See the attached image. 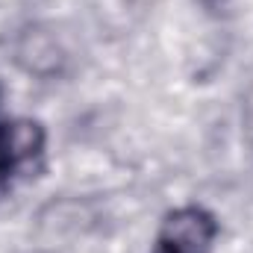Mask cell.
<instances>
[{"label":"cell","instance_id":"1","mask_svg":"<svg viewBox=\"0 0 253 253\" xmlns=\"http://www.w3.org/2000/svg\"><path fill=\"white\" fill-rule=\"evenodd\" d=\"M218 233L221 224L206 206L186 203L162 218L153 253H215Z\"/></svg>","mask_w":253,"mask_h":253},{"label":"cell","instance_id":"2","mask_svg":"<svg viewBox=\"0 0 253 253\" xmlns=\"http://www.w3.org/2000/svg\"><path fill=\"white\" fill-rule=\"evenodd\" d=\"M44 126L30 118H9L0 112V200L9 194L18 174L44 156Z\"/></svg>","mask_w":253,"mask_h":253},{"label":"cell","instance_id":"3","mask_svg":"<svg viewBox=\"0 0 253 253\" xmlns=\"http://www.w3.org/2000/svg\"><path fill=\"white\" fill-rule=\"evenodd\" d=\"M15 59L33 77H56L65 65V50L44 27H27L15 42Z\"/></svg>","mask_w":253,"mask_h":253},{"label":"cell","instance_id":"4","mask_svg":"<svg viewBox=\"0 0 253 253\" xmlns=\"http://www.w3.org/2000/svg\"><path fill=\"white\" fill-rule=\"evenodd\" d=\"M200 3H203V6H206L209 12H224V9H227V6H230L233 0H200Z\"/></svg>","mask_w":253,"mask_h":253}]
</instances>
